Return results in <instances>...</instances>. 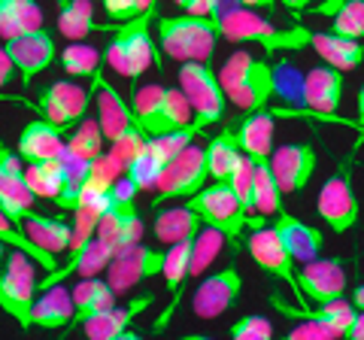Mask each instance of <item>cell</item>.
<instances>
[{"instance_id": "obj_1", "label": "cell", "mask_w": 364, "mask_h": 340, "mask_svg": "<svg viewBox=\"0 0 364 340\" xmlns=\"http://www.w3.org/2000/svg\"><path fill=\"white\" fill-rule=\"evenodd\" d=\"M219 83L225 97L234 107L252 112V110H264L267 100L277 95L279 76L277 67H270L264 58H255L252 52H234L222 64Z\"/></svg>"}, {"instance_id": "obj_2", "label": "cell", "mask_w": 364, "mask_h": 340, "mask_svg": "<svg viewBox=\"0 0 364 340\" xmlns=\"http://www.w3.org/2000/svg\"><path fill=\"white\" fill-rule=\"evenodd\" d=\"M215 21H219V33L225 40L234 43H258L261 49L267 52H279V49H304L310 46V33L301 25L294 28H277L273 21L261 18L255 9L240 6V4H228L215 13Z\"/></svg>"}, {"instance_id": "obj_3", "label": "cell", "mask_w": 364, "mask_h": 340, "mask_svg": "<svg viewBox=\"0 0 364 340\" xmlns=\"http://www.w3.org/2000/svg\"><path fill=\"white\" fill-rule=\"evenodd\" d=\"M155 16H158V4L149 6L146 13H140L136 18L122 21V25L112 28V40L104 52V61L124 79H131V83H136L158 61L155 40H152Z\"/></svg>"}, {"instance_id": "obj_4", "label": "cell", "mask_w": 364, "mask_h": 340, "mask_svg": "<svg viewBox=\"0 0 364 340\" xmlns=\"http://www.w3.org/2000/svg\"><path fill=\"white\" fill-rule=\"evenodd\" d=\"M131 110L146 137L195 124V112H191L186 92L182 88H167L161 83H146L131 88Z\"/></svg>"}, {"instance_id": "obj_5", "label": "cell", "mask_w": 364, "mask_h": 340, "mask_svg": "<svg viewBox=\"0 0 364 340\" xmlns=\"http://www.w3.org/2000/svg\"><path fill=\"white\" fill-rule=\"evenodd\" d=\"M219 37V21L213 16L182 13L158 18V43L176 61H210Z\"/></svg>"}, {"instance_id": "obj_6", "label": "cell", "mask_w": 364, "mask_h": 340, "mask_svg": "<svg viewBox=\"0 0 364 340\" xmlns=\"http://www.w3.org/2000/svg\"><path fill=\"white\" fill-rule=\"evenodd\" d=\"M179 88L186 92L191 112H195V124L200 131H207L210 124L222 122L228 97L222 92L219 83V70H213L210 61H179Z\"/></svg>"}, {"instance_id": "obj_7", "label": "cell", "mask_w": 364, "mask_h": 340, "mask_svg": "<svg viewBox=\"0 0 364 340\" xmlns=\"http://www.w3.org/2000/svg\"><path fill=\"white\" fill-rule=\"evenodd\" d=\"M33 298H37V270H33V258L21 249H13L4 265H0V310L13 316L18 328H33L31 310Z\"/></svg>"}, {"instance_id": "obj_8", "label": "cell", "mask_w": 364, "mask_h": 340, "mask_svg": "<svg viewBox=\"0 0 364 340\" xmlns=\"http://www.w3.org/2000/svg\"><path fill=\"white\" fill-rule=\"evenodd\" d=\"M316 213L334 234H346L358 225L361 203L352 186V161H340L337 170L322 183L316 198Z\"/></svg>"}, {"instance_id": "obj_9", "label": "cell", "mask_w": 364, "mask_h": 340, "mask_svg": "<svg viewBox=\"0 0 364 340\" xmlns=\"http://www.w3.org/2000/svg\"><path fill=\"white\" fill-rule=\"evenodd\" d=\"M207 149L188 143L176 158H170V164L164 167V174L155 183V195H152V207H161L167 201H186L195 191L207 186Z\"/></svg>"}, {"instance_id": "obj_10", "label": "cell", "mask_w": 364, "mask_h": 340, "mask_svg": "<svg viewBox=\"0 0 364 340\" xmlns=\"http://www.w3.org/2000/svg\"><path fill=\"white\" fill-rule=\"evenodd\" d=\"M186 203L200 216L203 225H213L219 228L225 237H240V231L249 225L246 210L240 207L234 188L228 179H213L210 186H203L200 191H195L191 198H186Z\"/></svg>"}, {"instance_id": "obj_11", "label": "cell", "mask_w": 364, "mask_h": 340, "mask_svg": "<svg viewBox=\"0 0 364 340\" xmlns=\"http://www.w3.org/2000/svg\"><path fill=\"white\" fill-rule=\"evenodd\" d=\"M91 95H95L91 85L85 88L79 83H70V79H61V83H52L49 88H43L40 97L31 100L28 107L37 110L46 122L58 124L61 131H70L88 116Z\"/></svg>"}, {"instance_id": "obj_12", "label": "cell", "mask_w": 364, "mask_h": 340, "mask_svg": "<svg viewBox=\"0 0 364 340\" xmlns=\"http://www.w3.org/2000/svg\"><path fill=\"white\" fill-rule=\"evenodd\" d=\"M6 55L13 58L16 70L21 76V85H31L40 73H46L49 67L58 61V49H55V33L49 28H33L21 31L4 40Z\"/></svg>"}, {"instance_id": "obj_13", "label": "cell", "mask_w": 364, "mask_h": 340, "mask_svg": "<svg viewBox=\"0 0 364 340\" xmlns=\"http://www.w3.org/2000/svg\"><path fill=\"white\" fill-rule=\"evenodd\" d=\"M164 255L167 253H161L158 246H146L143 240L134 243V246L122 249V253H116L109 258L107 282L116 289V294H128V292H134L136 286H140V282L161 274Z\"/></svg>"}, {"instance_id": "obj_14", "label": "cell", "mask_w": 364, "mask_h": 340, "mask_svg": "<svg viewBox=\"0 0 364 340\" xmlns=\"http://www.w3.org/2000/svg\"><path fill=\"white\" fill-rule=\"evenodd\" d=\"M246 249L249 255H252V262L264 270V274L282 280L286 286L294 292V298H298L301 307H306L304 304V294H301V286H298V265H294V258L289 255V249L282 246L279 234L273 231V225L267 228V225H258V228H252V234L246 237Z\"/></svg>"}, {"instance_id": "obj_15", "label": "cell", "mask_w": 364, "mask_h": 340, "mask_svg": "<svg viewBox=\"0 0 364 340\" xmlns=\"http://www.w3.org/2000/svg\"><path fill=\"white\" fill-rule=\"evenodd\" d=\"M243 292V274L234 265L219 267L203 277L195 292H191V310L198 319H219V316L240 301Z\"/></svg>"}, {"instance_id": "obj_16", "label": "cell", "mask_w": 364, "mask_h": 340, "mask_svg": "<svg viewBox=\"0 0 364 340\" xmlns=\"http://www.w3.org/2000/svg\"><path fill=\"white\" fill-rule=\"evenodd\" d=\"M301 100L310 119L337 122V110L343 104V70L325 61L310 67L301 85Z\"/></svg>"}, {"instance_id": "obj_17", "label": "cell", "mask_w": 364, "mask_h": 340, "mask_svg": "<svg viewBox=\"0 0 364 340\" xmlns=\"http://www.w3.org/2000/svg\"><path fill=\"white\" fill-rule=\"evenodd\" d=\"M316 164H318V155L310 143H286L270 152V167L282 195H298V191L310 186Z\"/></svg>"}, {"instance_id": "obj_18", "label": "cell", "mask_w": 364, "mask_h": 340, "mask_svg": "<svg viewBox=\"0 0 364 340\" xmlns=\"http://www.w3.org/2000/svg\"><path fill=\"white\" fill-rule=\"evenodd\" d=\"M298 286L301 294L316 304L331 301V298H343L346 292V267L343 258H310L304 262L298 270Z\"/></svg>"}, {"instance_id": "obj_19", "label": "cell", "mask_w": 364, "mask_h": 340, "mask_svg": "<svg viewBox=\"0 0 364 340\" xmlns=\"http://www.w3.org/2000/svg\"><path fill=\"white\" fill-rule=\"evenodd\" d=\"M152 301H155L152 294H140V298L122 304V307H116V304H112L109 310L95 313L91 319H85L79 328H82V334L91 337V340H136L140 334L131 331V322H134L146 307H149Z\"/></svg>"}, {"instance_id": "obj_20", "label": "cell", "mask_w": 364, "mask_h": 340, "mask_svg": "<svg viewBox=\"0 0 364 340\" xmlns=\"http://www.w3.org/2000/svg\"><path fill=\"white\" fill-rule=\"evenodd\" d=\"M91 88H95V95H97V122H100V131H104L107 143L119 140L122 134L140 128L136 119H134L131 100H124L116 88H112L104 79V73H97L95 79H91Z\"/></svg>"}, {"instance_id": "obj_21", "label": "cell", "mask_w": 364, "mask_h": 340, "mask_svg": "<svg viewBox=\"0 0 364 340\" xmlns=\"http://www.w3.org/2000/svg\"><path fill=\"white\" fill-rule=\"evenodd\" d=\"M191 240H195V237H191ZM191 240H182V243L167 246L161 277H164V282H167L170 301H167L164 313L152 322V331H167V325L173 322V313H176L179 301H182V289H186V282L191 280Z\"/></svg>"}, {"instance_id": "obj_22", "label": "cell", "mask_w": 364, "mask_h": 340, "mask_svg": "<svg viewBox=\"0 0 364 340\" xmlns=\"http://www.w3.org/2000/svg\"><path fill=\"white\" fill-rule=\"evenodd\" d=\"M273 231L279 234V240H282V246L289 249L294 265L310 262V258H316L318 253H322V246H325V234L318 228H313V225L294 219L291 213H286V207H282L279 213H273Z\"/></svg>"}, {"instance_id": "obj_23", "label": "cell", "mask_w": 364, "mask_h": 340, "mask_svg": "<svg viewBox=\"0 0 364 340\" xmlns=\"http://www.w3.org/2000/svg\"><path fill=\"white\" fill-rule=\"evenodd\" d=\"M64 143L67 137L58 124L46 119H33L21 128L16 152L21 155V161H40V158H58L64 152Z\"/></svg>"}, {"instance_id": "obj_24", "label": "cell", "mask_w": 364, "mask_h": 340, "mask_svg": "<svg viewBox=\"0 0 364 340\" xmlns=\"http://www.w3.org/2000/svg\"><path fill=\"white\" fill-rule=\"evenodd\" d=\"M18 228L25 231L28 240H33L40 249H46V253H52V255L67 253L73 243V225L70 222L43 216L37 210H28L25 216L18 219Z\"/></svg>"}, {"instance_id": "obj_25", "label": "cell", "mask_w": 364, "mask_h": 340, "mask_svg": "<svg viewBox=\"0 0 364 340\" xmlns=\"http://www.w3.org/2000/svg\"><path fill=\"white\" fill-rule=\"evenodd\" d=\"M310 46L318 52V58L325 64L337 67V70H355L364 61V46L361 40H352L343 37V33H334V31H313L310 33Z\"/></svg>"}, {"instance_id": "obj_26", "label": "cell", "mask_w": 364, "mask_h": 340, "mask_svg": "<svg viewBox=\"0 0 364 340\" xmlns=\"http://www.w3.org/2000/svg\"><path fill=\"white\" fill-rule=\"evenodd\" d=\"M31 319L37 328H46V331H67L73 322V294L61 286H52V289H43L40 298H33V310H31Z\"/></svg>"}, {"instance_id": "obj_27", "label": "cell", "mask_w": 364, "mask_h": 340, "mask_svg": "<svg viewBox=\"0 0 364 340\" xmlns=\"http://www.w3.org/2000/svg\"><path fill=\"white\" fill-rule=\"evenodd\" d=\"M70 294H73V322L67 331H73V328H79L95 313L109 310L112 304H116V289L100 277H79V282L73 286Z\"/></svg>"}, {"instance_id": "obj_28", "label": "cell", "mask_w": 364, "mask_h": 340, "mask_svg": "<svg viewBox=\"0 0 364 340\" xmlns=\"http://www.w3.org/2000/svg\"><path fill=\"white\" fill-rule=\"evenodd\" d=\"M277 112L252 110L249 116L234 128V137L240 143L243 155L249 158H270L273 152V128H277Z\"/></svg>"}, {"instance_id": "obj_29", "label": "cell", "mask_w": 364, "mask_h": 340, "mask_svg": "<svg viewBox=\"0 0 364 340\" xmlns=\"http://www.w3.org/2000/svg\"><path fill=\"white\" fill-rule=\"evenodd\" d=\"M200 225H203L200 216L182 201L179 207H167V210L158 213L152 231H155V240L161 246H173L182 240H191V237L200 231Z\"/></svg>"}, {"instance_id": "obj_30", "label": "cell", "mask_w": 364, "mask_h": 340, "mask_svg": "<svg viewBox=\"0 0 364 340\" xmlns=\"http://www.w3.org/2000/svg\"><path fill=\"white\" fill-rule=\"evenodd\" d=\"M55 4H58V33H64L67 40H85L95 31L116 28L112 21L109 25H97L91 0H55Z\"/></svg>"}, {"instance_id": "obj_31", "label": "cell", "mask_w": 364, "mask_h": 340, "mask_svg": "<svg viewBox=\"0 0 364 340\" xmlns=\"http://www.w3.org/2000/svg\"><path fill=\"white\" fill-rule=\"evenodd\" d=\"M67 179V161L58 158H40V161H25V183L33 191V198L55 201L64 188Z\"/></svg>"}, {"instance_id": "obj_32", "label": "cell", "mask_w": 364, "mask_h": 340, "mask_svg": "<svg viewBox=\"0 0 364 340\" xmlns=\"http://www.w3.org/2000/svg\"><path fill=\"white\" fill-rule=\"evenodd\" d=\"M104 131H100V122L97 119H82L70 131V137L64 143V158H70V161H79V164H91L95 158L104 152Z\"/></svg>"}, {"instance_id": "obj_33", "label": "cell", "mask_w": 364, "mask_h": 340, "mask_svg": "<svg viewBox=\"0 0 364 340\" xmlns=\"http://www.w3.org/2000/svg\"><path fill=\"white\" fill-rule=\"evenodd\" d=\"M167 164H170L167 155L152 143V137H146V146L131 158L128 167H124V176H131L134 186L140 191H152L155 183H158V176L164 174Z\"/></svg>"}, {"instance_id": "obj_34", "label": "cell", "mask_w": 364, "mask_h": 340, "mask_svg": "<svg viewBox=\"0 0 364 340\" xmlns=\"http://www.w3.org/2000/svg\"><path fill=\"white\" fill-rule=\"evenodd\" d=\"M252 201L255 210L264 213V216H273V213L282 210V188L273 176L270 158H252Z\"/></svg>"}, {"instance_id": "obj_35", "label": "cell", "mask_w": 364, "mask_h": 340, "mask_svg": "<svg viewBox=\"0 0 364 340\" xmlns=\"http://www.w3.org/2000/svg\"><path fill=\"white\" fill-rule=\"evenodd\" d=\"M43 28V9L37 0H0V37Z\"/></svg>"}, {"instance_id": "obj_36", "label": "cell", "mask_w": 364, "mask_h": 340, "mask_svg": "<svg viewBox=\"0 0 364 340\" xmlns=\"http://www.w3.org/2000/svg\"><path fill=\"white\" fill-rule=\"evenodd\" d=\"M240 158H243V149H240V143H237V137H234V128L219 131L207 143V170H210L213 179H228Z\"/></svg>"}, {"instance_id": "obj_37", "label": "cell", "mask_w": 364, "mask_h": 340, "mask_svg": "<svg viewBox=\"0 0 364 340\" xmlns=\"http://www.w3.org/2000/svg\"><path fill=\"white\" fill-rule=\"evenodd\" d=\"M58 61L64 67L67 76H82V79H95L100 73V61H104V55H100L95 46H88L82 40H73L70 46H64Z\"/></svg>"}, {"instance_id": "obj_38", "label": "cell", "mask_w": 364, "mask_h": 340, "mask_svg": "<svg viewBox=\"0 0 364 340\" xmlns=\"http://www.w3.org/2000/svg\"><path fill=\"white\" fill-rule=\"evenodd\" d=\"M33 201L37 198H33V191L28 188L25 176H9L0 170V207H4V213L16 225L28 210H33Z\"/></svg>"}, {"instance_id": "obj_39", "label": "cell", "mask_w": 364, "mask_h": 340, "mask_svg": "<svg viewBox=\"0 0 364 340\" xmlns=\"http://www.w3.org/2000/svg\"><path fill=\"white\" fill-rule=\"evenodd\" d=\"M225 240L228 237L219 228H213V225H200V231L195 234V240H191V277L203 274V270L213 265V258L219 255V249H222Z\"/></svg>"}, {"instance_id": "obj_40", "label": "cell", "mask_w": 364, "mask_h": 340, "mask_svg": "<svg viewBox=\"0 0 364 340\" xmlns=\"http://www.w3.org/2000/svg\"><path fill=\"white\" fill-rule=\"evenodd\" d=\"M355 313H358L355 304H349V301H343V298H331V301H322V304H318V307L313 310V319L331 325L340 337H346V328L352 325V319H355Z\"/></svg>"}, {"instance_id": "obj_41", "label": "cell", "mask_w": 364, "mask_h": 340, "mask_svg": "<svg viewBox=\"0 0 364 340\" xmlns=\"http://www.w3.org/2000/svg\"><path fill=\"white\" fill-rule=\"evenodd\" d=\"M331 18H334L331 21L334 33H343V37H352V40L364 37V0H349Z\"/></svg>"}, {"instance_id": "obj_42", "label": "cell", "mask_w": 364, "mask_h": 340, "mask_svg": "<svg viewBox=\"0 0 364 340\" xmlns=\"http://www.w3.org/2000/svg\"><path fill=\"white\" fill-rule=\"evenodd\" d=\"M155 4L158 0H104V13H107V18L112 21V25H122V21L136 18Z\"/></svg>"}, {"instance_id": "obj_43", "label": "cell", "mask_w": 364, "mask_h": 340, "mask_svg": "<svg viewBox=\"0 0 364 340\" xmlns=\"http://www.w3.org/2000/svg\"><path fill=\"white\" fill-rule=\"evenodd\" d=\"M231 337L234 340H270L273 337V325L264 316H243L231 325Z\"/></svg>"}, {"instance_id": "obj_44", "label": "cell", "mask_w": 364, "mask_h": 340, "mask_svg": "<svg viewBox=\"0 0 364 340\" xmlns=\"http://www.w3.org/2000/svg\"><path fill=\"white\" fill-rule=\"evenodd\" d=\"M286 340H343V337H340L331 325H325V322L313 319V316H306V319H301L286 334Z\"/></svg>"}, {"instance_id": "obj_45", "label": "cell", "mask_w": 364, "mask_h": 340, "mask_svg": "<svg viewBox=\"0 0 364 340\" xmlns=\"http://www.w3.org/2000/svg\"><path fill=\"white\" fill-rule=\"evenodd\" d=\"M173 4L182 9V13H191V16H213L219 13L222 6L228 4H237V0H173Z\"/></svg>"}, {"instance_id": "obj_46", "label": "cell", "mask_w": 364, "mask_h": 340, "mask_svg": "<svg viewBox=\"0 0 364 340\" xmlns=\"http://www.w3.org/2000/svg\"><path fill=\"white\" fill-rule=\"evenodd\" d=\"M18 70H16V64H13V58L6 55V49L0 46V88H6L9 83H13V76H16Z\"/></svg>"}, {"instance_id": "obj_47", "label": "cell", "mask_w": 364, "mask_h": 340, "mask_svg": "<svg viewBox=\"0 0 364 340\" xmlns=\"http://www.w3.org/2000/svg\"><path fill=\"white\" fill-rule=\"evenodd\" d=\"M346 340H364V310H358L352 325L346 328Z\"/></svg>"}, {"instance_id": "obj_48", "label": "cell", "mask_w": 364, "mask_h": 340, "mask_svg": "<svg viewBox=\"0 0 364 340\" xmlns=\"http://www.w3.org/2000/svg\"><path fill=\"white\" fill-rule=\"evenodd\" d=\"M343 4H349V0H325V4H316V6H310V9H313L316 16H334Z\"/></svg>"}, {"instance_id": "obj_49", "label": "cell", "mask_w": 364, "mask_h": 340, "mask_svg": "<svg viewBox=\"0 0 364 340\" xmlns=\"http://www.w3.org/2000/svg\"><path fill=\"white\" fill-rule=\"evenodd\" d=\"M286 9H291V13H304V9L313 6V0H279Z\"/></svg>"}, {"instance_id": "obj_50", "label": "cell", "mask_w": 364, "mask_h": 340, "mask_svg": "<svg viewBox=\"0 0 364 340\" xmlns=\"http://www.w3.org/2000/svg\"><path fill=\"white\" fill-rule=\"evenodd\" d=\"M240 6H249V9H270L277 0H237Z\"/></svg>"}, {"instance_id": "obj_51", "label": "cell", "mask_w": 364, "mask_h": 340, "mask_svg": "<svg viewBox=\"0 0 364 340\" xmlns=\"http://www.w3.org/2000/svg\"><path fill=\"white\" fill-rule=\"evenodd\" d=\"M352 304H355L358 310H364V282H361V286H355V292H352Z\"/></svg>"}, {"instance_id": "obj_52", "label": "cell", "mask_w": 364, "mask_h": 340, "mask_svg": "<svg viewBox=\"0 0 364 340\" xmlns=\"http://www.w3.org/2000/svg\"><path fill=\"white\" fill-rule=\"evenodd\" d=\"M358 128H364V85L358 88Z\"/></svg>"}, {"instance_id": "obj_53", "label": "cell", "mask_w": 364, "mask_h": 340, "mask_svg": "<svg viewBox=\"0 0 364 340\" xmlns=\"http://www.w3.org/2000/svg\"><path fill=\"white\" fill-rule=\"evenodd\" d=\"M6 243H0V265H4V258H6V249H4Z\"/></svg>"}, {"instance_id": "obj_54", "label": "cell", "mask_w": 364, "mask_h": 340, "mask_svg": "<svg viewBox=\"0 0 364 340\" xmlns=\"http://www.w3.org/2000/svg\"><path fill=\"white\" fill-rule=\"evenodd\" d=\"M361 131H364V128H361Z\"/></svg>"}]
</instances>
